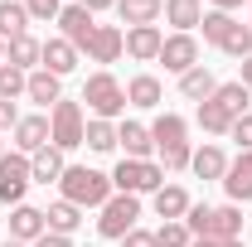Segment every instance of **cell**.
I'll return each mask as SVG.
<instances>
[{
	"label": "cell",
	"instance_id": "cell-1",
	"mask_svg": "<svg viewBox=\"0 0 252 247\" xmlns=\"http://www.w3.org/2000/svg\"><path fill=\"white\" fill-rule=\"evenodd\" d=\"M59 189H63V199L78 204V209H102V204L117 194V189H112V175L88 170V165H68L63 180H59Z\"/></svg>",
	"mask_w": 252,
	"mask_h": 247
},
{
	"label": "cell",
	"instance_id": "cell-2",
	"mask_svg": "<svg viewBox=\"0 0 252 247\" xmlns=\"http://www.w3.org/2000/svg\"><path fill=\"white\" fill-rule=\"evenodd\" d=\"M185 228L194 238H219V243H228V238H243V209H238V204H223V209L189 204Z\"/></svg>",
	"mask_w": 252,
	"mask_h": 247
},
{
	"label": "cell",
	"instance_id": "cell-3",
	"mask_svg": "<svg viewBox=\"0 0 252 247\" xmlns=\"http://www.w3.org/2000/svg\"><path fill=\"white\" fill-rule=\"evenodd\" d=\"M83 102H88V112L93 117H102V122H117L126 112V88L102 68V73H93L88 83H83Z\"/></svg>",
	"mask_w": 252,
	"mask_h": 247
},
{
	"label": "cell",
	"instance_id": "cell-4",
	"mask_svg": "<svg viewBox=\"0 0 252 247\" xmlns=\"http://www.w3.org/2000/svg\"><path fill=\"white\" fill-rule=\"evenodd\" d=\"M165 185V165L160 160H126L122 155V165L112 170V189L117 194H156V189Z\"/></svg>",
	"mask_w": 252,
	"mask_h": 247
},
{
	"label": "cell",
	"instance_id": "cell-5",
	"mask_svg": "<svg viewBox=\"0 0 252 247\" xmlns=\"http://www.w3.org/2000/svg\"><path fill=\"white\" fill-rule=\"evenodd\" d=\"M83 131H88V117H83V107L78 102H54L49 107V146H59L63 155L68 151H78L83 146Z\"/></svg>",
	"mask_w": 252,
	"mask_h": 247
},
{
	"label": "cell",
	"instance_id": "cell-6",
	"mask_svg": "<svg viewBox=\"0 0 252 247\" xmlns=\"http://www.w3.org/2000/svg\"><path fill=\"white\" fill-rule=\"evenodd\" d=\"M136 218H141V199H136V194H112V199L102 204L97 233H102V238H112V243H122L126 233L136 228Z\"/></svg>",
	"mask_w": 252,
	"mask_h": 247
},
{
	"label": "cell",
	"instance_id": "cell-7",
	"mask_svg": "<svg viewBox=\"0 0 252 247\" xmlns=\"http://www.w3.org/2000/svg\"><path fill=\"white\" fill-rule=\"evenodd\" d=\"M30 155H20V151H5L0 155V204H25V189H30Z\"/></svg>",
	"mask_w": 252,
	"mask_h": 247
},
{
	"label": "cell",
	"instance_id": "cell-8",
	"mask_svg": "<svg viewBox=\"0 0 252 247\" xmlns=\"http://www.w3.org/2000/svg\"><path fill=\"white\" fill-rule=\"evenodd\" d=\"M54 25H59V39H68V44H73L78 54L88 49V39H93V30H97L93 10H88V5H78V0H73V5H63Z\"/></svg>",
	"mask_w": 252,
	"mask_h": 247
},
{
	"label": "cell",
	"instance_id": "cell-9",
	"mask_svg": "<svg viewBox=\"0 0 252 247\" xmlns=\"http://www.w3.org/2000/svg\"><path fill=\"white\" fill-rule=\"evenodd\" d=\"M160 63H165V73L185 78L189 68H199V39H194V34H165V44H160Z\"/></svg>",
	"mask_w": 252,
	"mask_h": 247
},
{
	"label": "cell",
	"instance_id": "cell-10",
	"mask_svg": "<svg viewBox=\"0 0 252 247\" xmlns=\"http://www.w3.org/2000/svg\"><path fill=\"white\" fill-rule=\"evenodd\" d=\"M83 54H88L93 63H117L126 54V30H122V25H97Z\"/></svg>",
	"mask_w": 252,
	"mask_h": 247
},
{
	"label": "cell",
	"instance_id": "cell-11",
	"mask_svg": "<svg viewBox=\"0 0 252 247\" xmlns=\"http://www.w3.org/2000/svg\"><path fill=\"white\" fill-rule=\"evenodd\" d=\"M44 233H49L44 209H34V204H15V209H10V238H15V243H39Z\"/></svg>",
	"mask_w": 252,
	"mask_h": 247
},
{
	"label": "cell",
	"instance_id": "cell-12",
	"mask_svg": "<svg viewBox=\"0 0 252 247\" xmlns=\"http://www.w3.org/2000/svg\"><path fill=\"white\" fill-rule=\"evenodd\" d=\"M44 146H49V112L20 117V122H15V151L20 155H39Z\"/></svg>",
	"mask_w": 252,
	"mask_h": 247
},
{
	"label": "cell",
	"instance_id": "cell-13",
	"mask_svg": "<svg viewBox=\"0 0 252 247\" xmlns=\"http://www.w3.org/2000/svg\"><path fill=\"white\" fill-rule=\"evenodd\" d=\"M78 59H83V54H78V49H73L68 39H59V34H54V39H44V54H39V68H49L54 78H68V73L78 68Z\"/></svg>",
	"mask_w": 252,
	"mask_h": 247
},
{
	"label": "cell",
	"instance_id": "cell-14",
	"mask_svg": "<svg viewBox=\"0 0 252 247\" xmlns=\"http://www.w3.org/2000/svg\"><path fill=\"white\" fill-rule=\"evenodd\" d=\"M160 44H165L160 25H136V30H126V54H131L136 63H156Z\"/></svg>",
	"mask_w": 252,
	"mask_h": 247
},
{
	"label": "cell",
	"instance_id": "cell-15",
	"mask_svg": "<svg viewBox=\"0 0 252 247\" xmlns=\"http://www.w3.org/2000/svg\"><path fill=\"white\" fill-rule=\"evenodd\" d=\"M219 185H223V194H228L233 204L252 199V151H243L238 160H228V175H223Z\"/></svg>",
	"mask_w": 252,
	"mask_h": 247
},
{
	"label": "cell",
	"instance_id": "cell-16",
	"mask_svg": "<svg viewBox=\"0 0 252 247\" xmlns=\"http://www.w3.org/2000/svg\"><path fill=\"white\" fill-rule=\"evenodd\" d=\"M151 141H156V155L170 151V146H185L189 141V122L180 112H160L156 122H151Z\"/></svg>",
	"mask_w": 252,
	"mask_h": 247
},
{
	"label": "cell",
	"instance_id": "cell-17",
	"mask_svg": "<svg viewBox=\"0 0 252 247\" xmlns=\"http://www.w3.org/2000/svg\"><path fill=\"white\" fill-rule=\"evenodd\" d=\"M117 146L126 151V160H151V155H156L151 126H141V122H122L117 126Z\"/></svg>",
	"mask_w": 252,
	"mask_h": 247
},
{
	"label": "cell",
	"instance_id": "cell-18",
	"mask_svg": "<svg viewBox=\"0 0 252 247\" xmlns=\"http://www.w3.org/2000/svg\"><path fill=\"white\" fill-rule=\"evenodd\" d=\"M63 170H68V160H63L59 146H44L39 155H30V180L34 185H59Z\"/></svg>",
	"mask_w": 252,
	"mask_h": 247
},
{
	"label": "cell",
	"instance_id": "cell-19",
	"mask_svg": "<svg viewBox=\"0 0 252 247\" xmlns=\"http://www.w3.org/2000/svg\"><path fill=\"white\" fill-rule=\"evenodd\" d=\"M25 97H30V102H39V107L49 112L54 102H63V78H54L49 68H34L30 83H25Z\"/></svg>",
	"mask_w": 252,
	"mask_h": 247
},
{
	"label": "cell",
	"instance_id": "cell-20",
	"mask_svg": "<svg viewBox=\"0 0 252 247\" xmlns=\"http://www.w3.org/2000/svg\"><path fill=\"white\" fill-rule=\"evenodd\" d=\"M160 97H165V88H160L156 73H136V78L126 83V102H131V107H141V112H156Z\"/></svg>",
	"mask_w": 252,
	"mask_h": 247
},
{
	"label": "cell",
	"instance_id": "cell-21",
	"mask_svg": "<svg viewBox=\"0 0 252 247\" xmlns=\"http://www.w3.org/2000/svg\"><path fill=\"white\" fill-rule=\"evenodd\" d=\"M204 20V0H165V25H175V34H194Z\"/></svg>",
	"mask_w": 252,
	"mask_h": 247
},
{
	"label": "cell",
	"instance_id": "cell-22",
	"mask_svg": "<svg viewBox=\"0 0 252 247\" xmlns=\"http://www.w3.org/2000/svg\"><path fill=\"white\" fill-rule=\"evenodd\" d=\"M117 15H122L126 30H136V25H156L160 15H165V0H117Z\"/></svg>",
	"mask_w": 252,
	"mask_h": 247
},
{
	"label": "cell",
	"instance_id": "cell-23",
	"mask_svg": "<svg viewBox=\"0 0 252 247\" xmlns=\"http://www.w3.org/2000/svg\"><path fill=\"white\" fill-rule=\"evenodd\" d=\"M189 170H194L199 180H223V175H228V155H223V146H214V141L199 146L194 160H189Z\"/></svg>",
	"mask_w": 252,
	"mask_h": 247
},
{
	"label": "cell",
	"instance_id": "cell-24",
	"mask_svg": "<svg viewBox=\"0 0 252 247\" xmlns=\"http://www.w3.org/2000/svg\"><path fill=\"white\" fill-rule=\"evenodd\" d=\"M39 54H44V44H39L34 34H20V39L5 44V63H15L20 73H34V68H39Z\"/></svg>",
	"mask_w": 252,
	"mask_h": 247
},
{
	"label": "cell",
	"instance_id": "cell-25",
	"mask_svg": "<svg viewBox=\"0 0 252 247\" xmlns=\"http://www.w3.org/2000/svg\"><path fill=\"white\" fill-rule=\"evenodd\" d=\"M44 218H49V233H59V238H73V233L83 228V209H78V204H68V199L49 204Z\"/></svg>",
	"mask_w": 252,
	"mask_h": 247
},
{
	"label": "cell",
	"instance_id": "cell-26",
	"mask_svg": "<svg viewBox=\"0 0 252 247\" xmlns=\"http://www.w3.org/2000/svg\"><path fill=\"white\" fill-rule=\"evenodd\" d=\"M151 199H156V214L165 218V223H175V218H185V214H189V204H194V199H189V194H185L180 185H160L156 194H151Z\"/></svg>",
	"mask_w": 252,
	"mask_h": 247
},
{
	"label": "cell",
	"instance_id": "cell-27",
	"mask_svg": "<svg viewBox=\"0 0 252 247\" xmlns=\"http://www.w3.org/2000/svg\"><path fill=\"white\" fill-rule=\"evenodd\" d=\"M20 34H30V10H25L20 0H0V39L10 44V39H20Z\"/></svg>",
	"mask_w": 252,
	"mask_h": 247
},
{
	"label": "cell",
	"instance_id": "cell-28",
	"mask_svg": "<svg viewBox=\"0 0 252 247\" xmlns=\"http://www.w3.org/2000/svg\"><path fill=\"white\" fill-rule=\"evenodd\" d=\"M214 88H219V78H214L204 63H199V68H189L185 78H180V93H185L189 102H209V97H214Z\"/></svg>",
	"mask_w": 252,
	"mask_h": 247
},
{
	"label": "cell",
	"instance_id": "cell-29",
	"mask_svg": "<svg viewBox=\"0 0 252 247\" xmlns=\"http://www.w3.org/2000/svg\"><path fill=\"white\" fill-rule=\"evenodd\" d=\"M83 146L97 155L117 151V122H102V117H88V131H83Z\"/></svg>",
	"mask_w": 252,
	"mask_h": 247
},
{
	"label": "cell",
	"instance_id": "cell-30",
	"mask_svg": "<svg viewBox=\"0 0 252 247\" xmlns=\"http://www.w3.org/2000/svg\"><path fill=\"white\" fill-rule=\"evenodd\" d=\"M214 102H219L228 117H243V112H248V102H252V93L233 78V83H219V88H214Z\"/></svg>",
	"mask_w": 252,
	"mask_h": 247
},
{
	"label": "cell",
	"instance_id": "cell-31",
	"mask_svg": "<svg viewBox=\"0 0 252 247\" xmlns=\"http://www.w3.org/2000/svg\"><path fill=\"white\" fill-rule=\"evenodd\" d=\"M233 15H223V10H204V20H199V34H204V44H214V49H223V39L233 34Z\"/></svg>",
	"mask_w": 252,
	"mask_h": 247
},
{
	"label": "cell",
	"instance_id": "cell-32",
	"mask_svg": "<svg viewBox=\"0 0 252 247\" xmlns=\"http://www.w3.org/2000/svg\"><path fill=\"white\" fill-rule=\"evenodd\" d=\"M194 122L204 126V131H209V136H228V126L238 122V117H228V112H223L219 102H214V97H209V102H199V112H194Z\"/></svg>",
	"mask_w": 252,
	"mask_h": 247
},
{
	"label": "cell",
	"instance_id": "cell-33",
	"mask_svg": "<svg viewBox=\"0 0 252 247\" xmlns=\"http://www.w3.org/2000/svg\"><path fill=\"white\" fill-rule=\"evenodd\" d=\"M189 243H194V233L185 228V218L160 223V228H156V247H189Z\"/></svg>",
	"mask_w": 252,
	"mask_h": 247
},
{
	"label": "cell",
	"instance_id": "cell-34",
	"mask_svg": "<svg viewBox=\"0 0 252 247\" xmlns=\"http://www.w3.org/2000/svg\"><path fill=\"white\" fill-rule=\"evenodd\" d=\"M25 83H30V73H20L15 63H0V97H5V102L25 97Z\"/></svg>",
	"mask_w": 252,
	"mask_h": 247
},
{
	"label": "cell",
	"instance_id": "cell-35",
	"mask_svg": "<svg viewBox=\"0 0 252 247\" xmlns=\"http://www.w3.org/2000/svg\"><path fill=\"white\" fill-rule=\"evenodd\" d=\"M228 59H252V25H233V34L223 39Z\"/></svg>",
	"mask_w": 252,
	"mask_h": 247
},
{
	"label": "cell",
	"instance_id": "cell-36",
	"mask_svg": "<svg viewBox=\"0 0 252 247\" xmlns=\"http://www.w3.org/2000/svg\"><path fill=\"white\" fill-rule=\"evenodd\" d=\"M228 141H238V151H252V112H243L238 122L228 126Z\"/></svg>",
	"mask_w": 252,
	"mask_h": 247
},
{
	"label": "cell",
	"instance_id": "cell-37",
	"mask_svg": "<svg viewBox=\"0 0 252 247\" xmlns=\"http://www.w3.org/2000/svg\"><path fill=\"white\" fill-rule=\"evenodd\" d=\"M189 160H194L189 141H185V146H170V151H160V165H165V170H189Z\"/></svg>",
	"mask_w": 252,
	"mask_h": 247
},
{
	"label": "cell",
	"instance_id": "cell-38",
	"mask_svg": "<svg viewBox=\"0 0 252 247\" xmlns=\"http://www.w3.org/2000/svg\"><path fill=\"white\" fill-rule=\"evenodd\" d=\"M25 10H30V20H39V25H49V20H59V0H25Z\"/></svg>",
	"mask_w": 252,
	"mask_h": 247
},
{
	"label": "cell",
	"instance_id": "cell-39",
	"mask_svg": "<svg viewBox=\"0 0 252 247\" xmlns=\"http://www.w3.org/2000/svg\"><path fill=\"white\" fill-rule=\"evenodd\" d=\"M122 247H156V233H146V228H131L122 238Z\"/></svg>",
	"mask_w": 252,
	"mask_h": 247
},
{
	"label": "cell",
	"instance_id": "cell-40",
	"mask_svg": "<svg viewBox=\"0 0 252 247\" xmlns=\"http://www.w3.org/2000/svg\"><path fill=\"white\" fill-rule=\"evenodd\" d=\"M15 122H20L15 102H5V97H0V136H5V131H15Z\"/></svg>",
	"mask_w": 252,
	"mask_h": 247
},
{
	"label": "cell",
	"instance_id": "cell-41",
	"mask_svg": "<svg viewBox=\"0 0 252 247\" xmlns=\"http://www.w3.org/2000/svg\"><path fill=\"white\" fill-rule=\"evenodd\" d=\"M189 247H248L243 238H228V243H219V238H194Z\"/></svg>",
	"mask_w": 252,
	"mask_h": 247
},
{
	"label": "cell",
	"instance_id": "cell-42",
	"mask_svg": "<svg viewBox=\"0 0 252 247\" xmlns=\"http://www.w3.org/2000/svg\"><path fill=\"white\" fill-rule=\"evenodd\" d=\"M30 247H73V238H59V233H44L39 243H30Z\"/></svg>",
	"mask_w": 252,
	"mask_h": 247
},
{
	"label": "cell",
	"instance_id": "cell-43",
	"mask_svg": "<svg viewBox=\"0 0 252 247\" xmlns=\"http://www.w3.org/2000/svg\"><path fill=\"white\" fill-rule=\"evenodd\" d=\"M238 83H243V88L252 93V59H243V68H238Z\"/></svg>",
	"mask_w": 252,
	"mask_h": 247
},
{
	"label": "cell",
	"instance_id": "cell-44",
	"mask_svg": "<svg viewBox=\"0 0 252 247\" xmlns=\"http://www.w3.org/2000/svg\"><path fill=\"white\" fill-rule=\"evenodd\" d=\"M209 5H214V10H223V15H233V10H238L243 0H209Z\"/></svg>",
	"mask_w": 252,
	"mask_h": 247
},
{
	"label": "cell",
	"instance_id": "cell-45",
	"mask_svg": "<svg viewBox=\"0 0 252 247\" xmlns=\"http://www.w3.org/2000/svg\"><path fill=\"white\" fill-rule=\"evenodd\" d=\"M78 5H88V10H93V15H97V10H112L117 0H78Z\"/></svg>",
	"mask_w": 252,
	"mask_h": 247
},
{
	"label": "cell",
	"instance_id": "cell-46",
	"mask_svg": "<svg viewBox=\"0 0 252 247\" xmlns=\"http://www.w3.org/2000/svg\"><path fill=\"white\" fill-rule=\"evenodd\" d=\"M0 247H30V243H15V238H5V243H0Z\"/></svg>",
	"mask_w": 252,
	"mask_h": 247
},
{
	"label": "cell",
	"instance_id": "cell-47",
	"mask_svg": "<svg viewBox=\"0 0 252 247\" xmlns=\"http://www.w3.org/2000/svg\"><path fill=\"white\" fill-rule=\"evenodd\" d=\"M0 63H5V39H0Z\"/></svg>",
	"mask_w": 252,
	"mask_h": 247
},
{
	"label": "cell",
	"instance_id": "cell-48",
	"mask_svg": "<svg viewBox=\"0 0 252 247\" xmlns=\"http://www.w3.org/2000/svg\"><path fill=\"white\" fill-rule=\"evenodd\" d=\"M0 155H5V141H0Z\"/></svg>",
	"mask_w": 252,
	"mask_h": 247
},
{
	"label": "cell",
	"instance_id": "cell-49",
	"mask_svg": "<svg viewBox=\"0 0 252 247\" xmlns=\"http://www.w3.org/2000/svg\"><path fill=\"white\" fill-rule=\"evenodd\" d=\"M248 5H252V0H248ZM248 25H252V20H248Z\"/></svg>",
	"mask_w": 252,
	"mask_h": 247
},
{
	"label": "cell",
	"instance_id": "cell-50",
	"mask_svg": "<svg viewBox=\"0 0 252 247\" xmlns=\"http://www.w3.org/2000/svg\"><path fill=\"white\" fill-rule=\"evenodd\" d=\"M20 5H25V0H20Z\"/></svg>",
	"mask_w": 252,
	"mask_h": 247
}]
</instances>
